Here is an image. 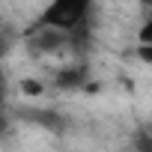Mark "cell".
I'll return each mask as SVG.
<instances>
[{
    "label": "cell",
    "mask_w": 152,
    "mask_h": 152,
    "mask_svg": "<svg viewBox=\"0 0 152 152\" xmlns=\"http://www.w3.org/2000/svg\"><path fill=\"white\" fill-rule=\"evenodd\" d=\"M21 93H27V96H39V93H42V84L33 81V78H27V81H21Z\"/></svg>",
    "instance_id": "3957f363"
},
{
    "label": "cell",
    "mask_w": 152,
    "mask_h": 152,
    "mask_svg": "<svg viewBox=\"0 0 152 152\" xmlns=\"http://www.w3.org/2000/svg\"><path fill=\"white\" fill-rule=\"evenodd\" d=\"M140 6H146V9L152 12V0H140Z\"/></svg>",
    "instance_id": "5b68a950"
},
{
    "label": "cell",
    "mask_w": 152,
    "mask_h": 152,
    "mask_svg": "<svg viewBox=\"0 0 152 152\" xmlns=\"http://www.w3.org/2000/svg\"><path fill=\"white\" fill-rule=\"evenodd\" d=\"M137 57H140L146 66H152V45H143V48H137Z\"/></svg>",
    "instance_id": "277c9868"
},
{
    "label": "cell",
    "mask_w": 152,
    "mask_h": 152,
    "mask_svg": "<svg viewBox=\"0 0 152 152\" xmlns=\"http://www.w3.org/2000/svg\"><path fill=\"white\" fill-rule=\"evenodd\" d=\"M134 42H137V48H143V45H152V12L137 24V30H134Z\"/></svg>",
    "instance_id": "7a4b0ae2"
},
{
    "label": "cell",
    "mask_w": 152,
    "mask_h": 152,
    "mask_svg": "<svg viewBox=\"0 0 152 152\" xmlns=\"http://www.w3.org/2000/svg\"><path fill=\"white\" fill-rule=\"evenodd\" d=\"M93 6H96V0H48V3L42 6V12H39L36 24L75 36L81 27L90 24Z\"/></svg>",
    "instance_id": "6da1fadb"
}]
</instances>
